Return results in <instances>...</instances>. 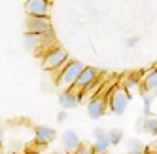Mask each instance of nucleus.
Wrapping results in <instances>:
<instances>
[{
	"label": "nucleus",
	"instance_id": "1",
	"mask_svg": "<svg viewBox=\"0 0 157 154\" xmlns=\"http://www.w3.org/2000/svg\"><path fill=\"white\" fill-rule=\"evenodd\" d=\"M68 59H70V55H68V51H66V48L55 44V46H51L42 55V69L48 71V72H59Z\"/></svg>",
	"mask_w": 157,
	"mask_h": 154
},
{
	"label": "nucleus",
	"instance_id": "2",
	"mask_svg": "<svg viewBox=\"0 0 157 154\" xmlns=\"http://www.w3.org/2000/svg\"><path fill=\"white\" fill-rule=\"evenodd\" d=\"M85 69V65L82 61H76V59H68L64 63V67L59 71L57 78H55V84H57L59 90H70L74 86L76 78L80 76V72Z\"/></svg>",
	"mask_w": 157,
	"mask_h": 154
},
{
	"label": "nucleus",
	"instance_id": "3",
	"mask_svg": "<svg viewBox=\"0 0 157 154\" xmlns=\"http://www.w3.org/2000/svg\"><path fill=\"white\" fill-rule=\"evenodd\" d=\"M131 99H132V97L127 93V90H125L121 84L112 86L110 90H108V111H110L112 114H116V116L125 114L127 107H129V103H131Z\"/></svg>",
	"mask_w": 157,
	"mask_h": 154
},
{
	"label": "nucleus",
	"instance_id": "4",
	"mask_svg": "<svg viewBox=\"0 0 157 154\" xmlns=\"http://www.w3.org/2000/svg\"><path fill=\"white\" fill-rule=\"evenodd\" d=\"M49 44H53L55 46V38L53 34H38V32H25L23 34V46L32 51V53H36V55H44L51 46Z\"/></svg>",
	"mask_w": 157,
	"mask_h": 154
},
{
	"label": "nucleus",
	"instance_id": "5",
	"mask_svg": "<svg viewBox=\"0 0 157 154\" xmlns=\"http://www.w3.org/2000/svg\"><path fill=\"white\" fill-rule=\"evenodd\" d=\"M85 105H87V114L93 120H100L102 116H106V112H108V91H106V87L102 86L98 90V93L93 95Z\"/></svg>",
	"mask_w": 157,
	"mask_h": 154
},
{
	"label": "nucleus",
	"instance_id": "6",
	"mask_svg": "<svg viewBox=\"0 0 157 154\" xmlns=\"http://www.w3.org/2000/svg\"><path fill=\"white\" fill-rule=\"evenodd\" d=\"M25 32H38V34H53V23L49 17H36L27 15L25 19Z\"/></svg>",
	"mask_w": 157,
	"mask_h": 154
},
{
	"label": "nucleus",
	"instance_id": "7",
	"mask_svg": "<svg viewBox=\"0 0 157 154\" xmlns=\"http://www.w3.org/2000/svg\"><path fill=\"white\" fill-rule=\"evenodd\" d=\"M98 78H100V71L95 69V67H87V65H85V69L80 72V76L76 78V82H74V86L70 87V90H74L78 95H80L85 87H89L91 84H95Z\"/></svg>",
	"mask_w": 157,
	"mask_h": 154
},
{
	"label": "nucleus",
	"instance_id": "8",
	"mask_svg": "<svg viewBox=\"0 0 157 154\" xmlns=\"http://www.w3.org/2000/svg\"><path fill=\"white\" fill-rule=\"evenodd\" d=\"M25 14L36 17H49L51 14V0H25Z\"/></svg>",
	"mask_w": 157,
	"mask_h": 154
},
{
	"label": "nucleus",
	"instance_id": "9",
	"mask_svg": "<svg viewBox=\"0 0 157 154\" xmlns=\"http://www.w3.org/2000/svg\"><path fill=\"white\" fill-rule=\"evenodd\" d=\"M57 139V129L51 126H36L34 128V141L40 147H48Z\"/></svg>",
	"mask_w": 157,
	"mask_h": 154
},
{
	"label": "nucleus",
	"instance_id": "10",
	"mask_svg": "<svg viewBox=\"0 0 157 154\" xmlns=\"http://www.w3.org/2000/svg\"><path fill=\"white\" fill-rule=\"evenodd\" d=\"M82 137L76 133L74 129H64L63 133H61V145H63V148L66 150V152H76V148L82 145Z\"/></svg>",
	"mask_w": 157,
	"mask_h": 154
},
{
	"label": "nucleus",
	"instance_id": "11",
	"mask_svg": "<svg viewBox=\"0 0 157 154\" xmlns=\"http://www.w3.org/2000/svg\"><path fill=\"white\" fill-rule=\"evenodd\" d=\"M80 95H78L74 90H61V95H59V105L61 108H66V111H70V108H76L80 105Z\"/></svg>",
	"mask_w": 157,
	"mask_h": 154
},
{
	"label": "nucleus",
	"instance_id": "12",
	"mask_svg": "<svg viewBox=\"0 0 157 154\" xmlns=\"http://www.w3.org/2000/svg\"><path fill=\"white\" fill-rule=\"evenodd\" d=\"M121 86L127 90V93L131 97H134V95H136V90H142V78H140V76H136V74H129L127 78H123Z\"/></svg>",
	"mask_w": 157,
	"mask_h": 154
},
{
	"label": "nucleus",
	"instance_id": "13",
	"mask_svg": "<svg viewBox=\"0 0 157 154\" xmlns=\"http://www.w3.org/2000/svg\"><path fill=\"white\" fill-rule=\"evenodd\" d=\"M140 78H142V87L146 91H155L157 90V67L146 71Z\"/></svg>",
	"mask_w": 157,
	"mask_h": 154
},
{
	"label": "nucleus",
	"instance_id": "14",
	"mask_svg": "<svg viewBox=\"0 0 157 154\" xmlns=\"http://www.w3.org/2000/svg\"><path fill=\"white\" fill-rule=\"evenodd\" d=\"M142 131L151 137H157V116H146L142 118Z\"/></svg>",
	"mask_w": 157,
	"mask_h": 154
},
{
	"label": "nucleus",
	"instance_id": "15",
	"mask_svg": "<svg viewBox=\"0 0 157 154\" xmlns=\"http://www.w3.org/2000/svg\"><path fill=\"white\" fill-rule=\"evenodd\" d=\"M91 145H93L95 154H106L108 148L112 147V143H110V139H108V135H106V137H100V139H93Z\"/></svg>",
	"mask_w": 157,
	"mask_h": 154
},
{
	"label": "nucleus",
	"instance_id": "16",
	"mask_svg": "<svg viewBox=\"0 0 157 154\" xmlns=\"http://www.w3.org/2000/svg\"><path fill=\"white\" fill-rule=\"evenodd\" d=\"M144 150H146V145H142L138 139H129L127 154H144Z\"/></svg>",
	"mask_w": 157,
	"mask_h": 154
},
{
	"label": "nucleus",
	"instance_id": "17",
	"mask_svg": "<svg viewBox=\"0 0 157 154\" xmlns=\"http://www.w3.org/2000/svg\"><path fill=\"white\" fill-rule=\"evenodd\" d=\"M108 139H110V143H112V147L119 145L121 139H123V131H121V129H117V128L108 129Z\"/></svg>",
	"mask_w": 157,
	"mask_h": 154
},
{
	"label": "nucleus",
	"instance_id": "18",
	"mask_svg": "<svg viewBox=\"0 0 157 154\" xmlns=\"http://www.w3.org/2000/svg\"><path fill=\"white\" fill-rule=\"evenodd\" d=\"M72 154H95V150H93V145H89V143H82V145L76 148V152H72Z\"/></svg>",
	"mask_w": 157,
	"mask_h": 154
},
{
	"label": "nucleus",
	"instance_id": "19",
	"mask_svg": "<svg viewBox=\"0 0 157 154\" xmlns=\"http://www.w3.org/2000/svg\"><path fill=\"white\" fill-rule=\"evenodd\" d=\"M106 135H108V129H106V128H102V126H97V128H93V137H95V139L106 137Z\"/></svg>",
	"mask_w": 157,
	"mask_h": 154
},
{
	"label": "nucleus",
	"instance_id": "20",
	"mask_svg": "<svg viewBox=\"0 0 157 154\" xmlns=\"http://www.w3.org/2000/svg\"><path fill=\"white\" fill-rule=\"evenodd\" d=\"M146 150H148L150 154H157V137L151 141V145H148V147H146Z\"/></svg>",
	"mask_w": 157,
	"mask_h": 154
},
{
	"label": "nucleus",
	"instance_id": "21",
	"mask_svg": "<svg viewBox=\"0 0 157 154\" xmlns=\"http://www.w3.org/2000/svg\"><path fill=\"white\" fill-rule=\"evenodd\" d=\"M66 118H68V112H66V108H63V111L57 114V122H61V124H64L66 122Z\"/></svg>",
	"mask_w": 157,
	"mask_h": 154
},
{
	"label": "nucleus",
	"instance_id": "22",
	"mask_svg": "<svg viewBox=\"0 0 157 154\" xmlns=\"http://www.w3.org/2000/svg\"><path fill=\"white\" fill-rule=\"evenodd\" d=\"M125 44H127V48H134V44H138V36H129Z\"/></svg>",
	"mask_w": 157,
	"mask_h": 154
},
{
	"label": "nucleus",
	"instance_id": "23",
	"mask_svg": "<svg viewBox=\"0 0 157 154\" xmlns=\"http://www.w3.org/2000/svg\"><path fill=\"white\" fill-rule=\"evenodd\" d=\"M51 154H70V152H66V150L63 148V150H57V152H51Z\"/></svg>",
	"mask_w": 157,
	"mask_h": 154
},
{
	"label": "nucleus",
	"instance_id": "24",
	"mask_svg": "<svg viewBox=\"0 0 157 154\" xmlns=\"http://www.w3.org/2000/svg\"><path fill=\"white\" fill-rule=\"evenodd\" d=\"M2 139H4V129H2V126H0V143H2Z\"/></svg>",
	"mask_w": 157,
	"mask_h": 154
},
{
	"label": "nucleus",
	"instance_id": "25",
	"mask_svg": "<svg viewBox=\"0 0 157 154\" xmlns=\"http://www.w3.org/2000/svg\"><path fill=\"white\" fill-rule=\"evenodd\" d=\"M0 154H6V150H4V145L0 143Z\"/></svg>",
	"mask_w": 157,
	"mask_h": 154
},
{
	"label": "nucleus",
	"instance_id": "26",
	"mask_svg": "<svg viewBox=\"0 0 157 154\" xmlns=\"http://www.w3.org/2000/svg\"><path fill=\"white\" fill-rule=\"evenodd\" d=\"M12 154H27V152H21V150H17V152H12Z\"/></svg>",
	"mask_w": 157,
	"mask_h": 154
},
{
	"label": "nucleus",
	"instance_id": "27",
	"mask_svg": "<svg viewBox=\"0 0 157 154\" xmlns=\"http://www.w3.org/2000/svg\"><path fill=\"white\" fill-rule=\"evenodd\" d=\"M144 154H150V152H148V150H144Z\"/></svg>",
	"mask_w": 157,
	"mask_h": 154
},
{
	"label": "nucleus",
	"instance_id": "28",
	"mask_svg": "<svg viewBox=\"0 0 157 154\" xmlns=\"http://www.w3.org/2000/svg\"><path fill=\"white\" fill-rule=\"evenodd\" d=\"M106 154H108V152H106Z\"/></svg>",
	"mask_w": 157,
	"mask_h": 154
}]
</instances>
